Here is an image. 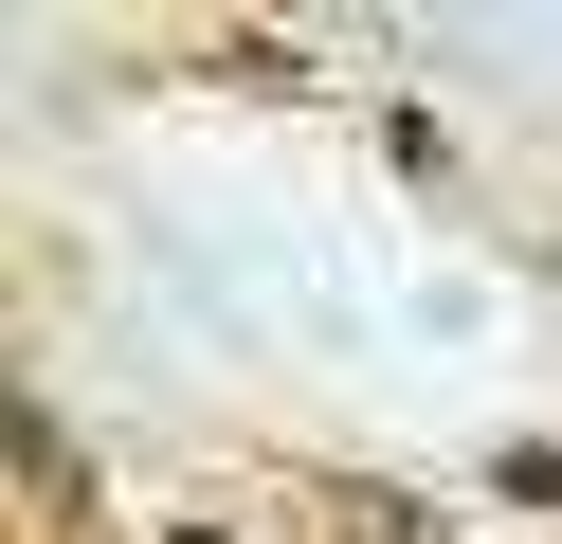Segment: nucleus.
Instances as JSON below:
<instances>
[{"mask_svg": "<svg viewBox=\"0 0 562 544\" xmlns=\"http://www.w3.org/2000/svg\"><path fill=\"white\" fill-rule=\"evenodd\" d=\"M508 508H562V454H544V435L508 454Z\"/></svg>", "mask_w": 562, "mask_h": 544, "instance_id": "1", "label": "nucleus"}, {"mask_svg": "<svg viewBox=\"0 0 562 544\" xmlns=\"http://www.w3.org/2000/svg\"><path fill=\"white\" fill-rule=\"evenodd\" d=\"M164 544H236V526H164Z\"/></svg>", "mask_w": 562, "mask_h": 544, "instance_id": "2", "label": "nucleus"}]
</instances>
